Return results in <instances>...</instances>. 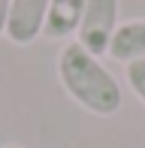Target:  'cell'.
Returning <instances> with one entry per match:
<instances>
[{
    "instance_id": "obj_7",
    "label": "cell",
    "mask_w": 145,
    "mask_h": 148,
    "mask_svg": "<svg viewBox=\"0 0 145 148\" xmlns=\"http://www.w3.org/2000/svg\"><path fill=\"white\" fill-rule=\"evenodd\" d=\"M9 3H12V0H0V36H3V30H6V15H9Z\"/></svg>"
},
{
    "instance_id": "obj_3",
    "label": "cell",
    "mask_w": 145,
    "mask_h": 148,
    "mask_svg": "<svg viewBox=\"0 0 145 148\" xmlns=\"http://www.w3.org/2000/svg\"><path fill=\"white\" fill-rule=\"evenodd\" d=\"M45 15H49V0H12L9 15H6L3 36L12 45H30L42 36Z\"/></svg>"
},
{
    "instance_id": "obj_5",
    "label": "cell",
    "mask_w": 145,
    "mask_h": 148,
    "mask_svg": "<svg viewBox=\"0 0 145 148\" xmlns=\"http://www.w3.org/2000/svg\"><path fill=\"white\" fill-rule=\"evenodd\" d=\"M88 0H49V15H45L42 36L49 39H72V33L79 30L82 12Z\"/></svg>"
},
{
    "instance_id": "obj_1",
    "label": "cell",
    "mask_w": 145,
    "mask_h": 148,
    "mask_svg": "<svg viewBox=\"0 0 145 148\" xmlns=\"http://www.w3.org/2000/svg\"><path fill=\"white\" fill-rule=\"evenodd\" d=\"M57 79L72 103H79L91 115L109 118L121 109V85L106 70L100 58L85 51L76 39L64 42L57 51Z\"/></svg>"
},
{
    "instance_id": "obj_4",
    "label": "cell",
    "mask_w": 145,
    "mask_h": 148,
    "mask_svg": "<svg viewBox=\"0 0 145 148\" xmlns=\"http://www.w3.org/2000/svg\"><path fill=\"white\" fill-rule=\"evenodd\" d=\"M109 58L118 64H136L145 60V18H130L121 21L109 42Z\"/></svg>"
},
{
    "instance_id": "obj_6",
    "label": "cell",
    "mask_w": 145,
    "mask_h": 148,
    "mask_svg": "<svg viewBox=\"0 0 145 148\" xmlns=\"http://www.w3.org/2000/svg\"><path fill=\"white\" fill-rule=\"evenodd\" d=\"M124 79H127L130 91L139 97V103L145 106V60H136V64L124 66Z\"/></svg>"
},
{
    "instance_id": "obj_2",
    "label": "cell",
    "mask_w": 145,
    "mask_h": 148,
    "mask_svg": "<svg viewBox=\"0 0 145 148\" xmlns=\"http://www.w3.org/2000/svg\"><path fill=\"white\" fill-rule=\"evenodd\" d=\"M118 9H121V0H88L85 3L76 42L94 58L109 55V42L118 30Z\"/></svg>"
},
{
    "instance_id": "obj_8",
    "label": "cell",
    "mask_w": 145,
    "mask_h": 148,
    "mask_svg": "<svg viewBox=\"0 0 145 148\" xmlns=\"http://www.w3.org/2000/svg\"><path fill=\"white\" fill-rule=\"evenodd\" d=\"M3 148H21V145H15V142H9V145H3Z\"/></svg>"
}]
</instances>
